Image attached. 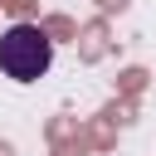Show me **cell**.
I'll use <instances>...</instances> for the list:
<instances>
[{
    "label": "cell",
    "instance_id": "obj_1",
    "mask_svg": "<svg viewBox=\"0 0 156 156\" xmlns=\"http://www.w3.org/2000/svg\"><path fill=\"white\" fill-rule=\"evenodd\" d=\"M49 63H54V39H49L39 24L20 20V24H10V29L0 34V73H5V78L34 83V78L49 73Z\"/></svg>",
    "mask_w": 156,
    "mask_h": 156
}]
</instances>
